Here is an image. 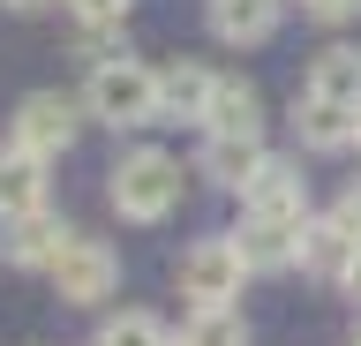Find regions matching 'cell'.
Returning <instances> with one entry per match:
<instances>
[{"label":"cell","mask_w":361,"mask_h":346,"mask_svg":"<svg viewBox=\"0 0 361 346\" xmlns=\"http://www.w3.org/2000/svg\"><path fill=\"white\" fill-rule=\"evenodd\" d=\"M203 128H211V136H248V143H264V98H256V83L219 75V83H211V113H203Z\"/></svg>","instance_id":"ba28073f"},{"label":"cell","mask_w":361,"mask_h":346,"mask_svg":"<svg viewBox=\"0 0 361 346\" xmlns=\"http://www.w3.org/2000/svg\"><path fill=\"white\" fill-rule=\"evenodd\" d=\"M68 8H75L83 23H113V30H121V16H128L135 0H68Z\"/></svg>","instance_id":"ffe728a7"},{"label":"cell","mask_w":361,"mask_h":346,"mask_svg":"<svg viewBox=\"0 0 361 346\" xmlns=\"http://www.w3.org/2000/svg\"><path fill=\"white\" fill-rule=\"evenodd\" d=\"M293 136L309 143V151H324V159H338V151H354L361 136V113H346V106H324V98H293Z\"/></svg>","instance_id":"9c48e42d"},{"label":"cell","mask_w":361,"mask_h":346,"mask_svg":"<svg viewBox=\"0 0 361 346\" xmlns=\"http://www.w3.org/2000/svg\"><path fill=\"white\" fill-rule=\"evenodd\" d=\"M301 16L324 23V30H338V23H361V0H301Z\"/></svg>","instance_id":"d6986e66"},{"label":"cell","mask_w":361,"mask_h":346,"mask_svg":"<svg viewBox=\"0 0 361 346\" xmlns=\"http://www.w3.org/2000/svg\"><path fill=\"white\" fill-rule=\"evenodd\" d=\"M354 256H361L354 233L338 226L331 211H324V218L309 211V226H301V256H293V264H301L309 278H346V264H354Z\"/></svg>","instance_id":"4fadbf2b"},{"label":"cell","mask_w":361,"mask_h":346,"mask_svg":"<svg viewBox=\"0 0 361 346\" xmlns=\"http://www.w3.org/2000/svg\"><path fill=\"white\" fill-rule=\"evenodd\" d=\"M98 346H173V339H166V323H158V316H143V309H121V316L98 323Z\"/></svg>","instance_id":"ac0fdd59"},{"label":"cell","mask_w":361,"mask_h":346,"mask_svg":"<svg viewBox=\"0 0 361 346\" xmlns=\"http://www.w3.org/2000/svg\"><path fill=\"white\" fill-rule=\"evenodd\" d=\"M75 128H83V113H75V98H61V91H30L16 106V128H8V151H23V159H38V166H53L75 143Z\"/></svg>","instance_id":"277c9868"},{"label":"cell","mask_w":361,"mask_h":346,"mask_svg":"<svg viewBox=\"0 0 361 346\" xmlns=\"http://www.w3.org/2000/svg\"><path fill=\"white\" fill-rule=\"evenodd\" d=\"M38 211H45V166L23 151H0V226L38 218Z\"/></svg>","instance_id":"2e32d148"},{"label":"cell","mask_w":361,"mask_h":346,"mask_svg":"<svg viewBox=\"0 0 361 346\" xmlns=\"http://www.w3.org/2000/svg\"><path fill=\"white\" fill-rule=\"evenodd\" d=\"M53 294L68 301V309H98V301L121 286V256H113V241H90V233H75L61 249V264H53Z\"/></svg>","instance_id":"5b68a950"},{"label":"cell","mask_w":361,"mask_h":346,"mask_svg":"<svg viewBox=\"0 0 361 346\" xmlns=\"http://www.w3.org/2000/svg\"><path fill=\"white\" fill-rule=\"evenodd\" d=\"M354 143H361V136H354Z\"/></svg>","instance_id":"cb8c5ba5"},{"label":"cell","mask_w":361,"mask_h":346,"mask_svg":"<svg viewBox=\"0 0 361 346\" xmlns=\"http://www.w3.org/2000/svg\"><path fill=\"white\" fill-rule=\"evenodd\" d=\"M83 106H90V121H106V128H151L158 121V68H143V61L121 53L106 68H90Z\"/></svg>","instance_id":"7a4b0ae2"},{"label":"cell","mask_w":361,"mask_h":346,"mask_svg":"<svg viewBox=\"0 0 361 346\" xmlns=\"http://www.w3.org/2000/svg\"><path fill=\"white\" fill-rule=\"evenodd\" d=\"M68 241H75V233H68L53 211H38V218H16V226H0V264H16V271H53Z\"/></svg>","instance_id":"52a82bcc"},{"label":"cell","mask_w":361,"mask_h":346,"mask_svg":"<svg viewBox=\"0 0 361 346\" xmlns=\"http://www.w3.org/2000/svg\"><path fill=\"white\" fill-rule=\"evenodd\" d=\"M354 346H361V323H354Z\"/></svg>","instance_id":"603a6c76"},{"label":"cell","mask_w":361,"mask_h":346,"mask_svg":"<svg viewBox=\"0 0 361 346\" xmlns=\"http://www.w3.org/2000/svg\"><path fill=\"white\" fill-rule=\"evenodd\" d=\"M271 151L264 143H248V136H203V151H196V173L211 188H233V196H241L248 181H256V166H264Z\"/></svg>","instance_id":"7c38bea8"},{"label":"cell","mask_w":361,"mask_h":346,"mask_svg":"<svg viewBox=\"0 0 361 346\" xmlns=\"http://www.w3.org/2000/svg\"><path fill=\"white\" fill-rule=\"evenodd\" d=\"M309 98H324V106H346V113H361V46H324L309 61V83H301Z\"/></svg>","instance_id":"5bb4252c"},{"label":"cell","mask_w":361,"mask_h":346,"mask_svg":"<svg viewBox=\"0 0 361 346\" xmlns=\"http://www.w3.org/2000/svg\"><path fill=\"white\" fill-rule=\"evenodd\" d=\"M338 286H346V301H354V309H361V256H354V264H346V278H338Z\"/></svg>","instance_id":"44dd1931"},{"label":"cell","mask_w":361,"mask_h":346,"mask_svg":"<svg viewBox=\"0 0 361 346\" xmlns=\"http://www.w3.org/2000/svg\"><path fill=\"white\" fill-rule=\"evenodd\" d=\"M106 196H113L121 218L158 226V218L180 211V159H166V151H128V159L106 173Z\"/></svg>","instance_id":"6da1fadb"},{"label":"cell","mask_w":361,"mask_h":346,"mask_svg":"<svg viewBox=\"0 0 361 346\" xmlns=\"http://www.w3.org/2000/svg\"><path fill=\"white\" fill-rule=\"evenodd\" d=\"M301 226H309V218H248V226L233 233V241H241V264L248 271H293Z\"/></svg>","instance_id":"30bf717a"},{"label":"cell","mask_w":361,"mask_h":346,"mask_svg":"<svg viewBox=\"0 0 361 346\" xmlns=\"http://www.w3.org/2000/svg\"><path fill=\"white\" fill-rule=\"evenodd\" d=\"M211 83L219 75L203 61H166L158 68V121H203L211 113Z\"/></svg>","instance_id":"8fae6325"},{"label":"cell","mask_w":361,"mask_h":346,"mask_svg":"<svg viewBox=\"0 0 361 346\" xmlns=\"http://www.w3.org/2000/svg\"><path fill=\"white\" fill-rule=\"evenodd\" d=\"M173 278H180V301H196V309H233V301H241V278H248L241 241H233V233L188 241L180 264H173Z\"/></svg>","instance_id":"3957f363"},{"label":"cell","mask_w":361,"mask_h":346,"mask_svg":"<svg viewBox=\"0 0 361 346\" xmlns=\"http://www.w3.org/2000/svg\"><path fill=\"white\" fill-rule=\"evenodd\" d=\"M180 346H248V316L241 309H196Z\"/></svg>","instance_id":"e0dca14e"},{"label":"cell","mask_w":361,"mask_h":346,"mask_svg":"<svg viewBox=\"0 0 361 346\" xmlns=\"http://www.w3.org/2000/svg\"><path fill=\"white\" fill-rule=\"evenodd\" d=\"M241 211L248 218H309V181L293 159H264L256 181L241 188Z\"/></svg>","instance_id":"8992f818"},{"label":"cell","mask_w":361,"mask_h":346,"mask_svg":"<svg viewBox=\"0 0 361 346\" xmlns=\"http://www.w3.org/2000/svg\"><path fill=\"white\" fill-rule=\"evenodd\" d=\"M279 8L286 0H211V38L219 46H264L279 30Z\"/></svg>","instance_id":"9a60e30c"},{"label":"cell","mask_w":361,"mask_h":346,"mask_svg":"<svg viewBox=\"0 0 361 346\" xmlns=\"http://www.w3.org/2000/svg\"><path fill=\"white\" fill-rule=\"evenodd\" d=\"M0 8H16V16H30V8H53V0H0Z\"/></svg>","instance_id":"7402d4cb"}]
</instances>
